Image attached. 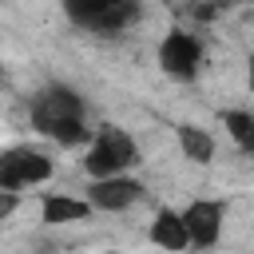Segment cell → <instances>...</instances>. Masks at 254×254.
I'll return each instance as SVG.
<instances>
[{"label": "cell", "instance_id": "obj_7", "mask_svg": "<svg viewBox=\"0 0 254 254\" xmlns=\"http://www.w3.org/2000/svg\"><path fill=\"white\" fill-rule=\"evenodd\" d=\"M139 198H143V183L131 179L127 171H119V175H99V179H91V187H87V206H91V210H107V214H119V210L135 206Z\"/></svg>", "mask_w": 254, "mask_h": 254}, {"label": "cell", "instance_id": "obj_1", "mask_svg": "<svg viewBox=\"0 0 254 254\" xmlns=\"http://www.w3.org/2000/svg\"><path fill=\"white\" fill-rule=\"evenodd\" d=\"M32 111V127L64 147H79L91 139V127H87V103L79 99L75 87L67 83H48L32 95L28 103Z\"/></svg>", "mask_w": 254, "mask_h": 254}, {"label": "cell", "instance_id": "obj_9", "mask_svg": "<svg viewBox=\"0 0 254 254\" xmlns=\"http://www.w3.org/2000/svg\"><path fill=\"white\" fill-rule=\"evenodd\" d=\"M151 242H159L163 250H187V246H190V242H187V226H183L179 210L159 206V214H155V222H151Z\"/></svg>", "mask_w": 254, "mask_h": 254}, {"label": "cell", "instance_id": "obj_11", "mask_svg": "<svg viewBox=\"0 0 254 254\" xmlns=\"http://www.w3.org/2000/svg\"><path fill=\"white\" fill-rule=\"evenodd\" d=\"M222 127H226V135L238 143V151H250V147H254V111H246V107H226V111H222Z\"/></svg>", "mask_w": 254, "mask_h": 254}, {"label": "cell", "instance_id": "obj_4", "mask_svg": "<svg viewBox=\"0 0 254 254\" xmlns=\"http://www.w3.org/2000/svg\"><path fill=\"white\" fill-rule=\"evenodd\" d=\"M52 171H56L52 155L32 143H12L0 151V187L8 190H28L36 183H48Z\"/></svg>", "mask_w": 254, "mask_h": 254}, {"label": "cell", "instance_id": "obj_13", "mask_svg": "<svg viewBox=\"0 0 254 254\" xmlns=\"http://www.w3.org/2000/svg\"><path fill=\"white\" fill-rule=\"evenodd\" d=\"M0 83H4V71H0Z\"/></svg>", "mask_w": 254, "mask_h": 254}, {"label": "cell", "instance_id": "obj_6", "mask_svg": "<svg viewBox=\"0 0 254 254\" xmlns=\"http://www.w3.org/2000/svg\"><path fill=\"white\" fill-rule=\"evenodd\" d=\"M183 226H187V242L198 246V250H210L218 238H222V218H226V202L218 198H190L183 210H179Z\"/></svg>", "mask_w": 254, "mask_h": 254}, {"label": "cell", "instance_id": "obj_10", "mask_svg": "<svg viewBox=\"0 0 254 254\" xmlns=\"http://www.w3.org/2000/svg\"><path fill=\"white\" fill-rule=\"evenodd\" d=\"M179 147L190 163H210L214 159V135L202 131V127H190V123L179 127Z\"/></svg>", "mask_w": 254, "mask_h": 254}, {"label": "cell", "instance_id": "obj_12", "mask_svg": "<svg viewBox=\"0 0 254 254\" xmlns=\"http://www.w3.org/2000/svg\"><path fill=\"white\" fill-rule=\"evenodd\" d=\"M16 206H20V190L0 187V222H4V218H12V214H16Z\"/></svg>", "mask_w": 254, "mask_h": 254}, {"label": "cell", "instance_id": "obj_2", "mask_svg": "<svg viewBox=\"0 0 254 254\" xmlns=\"http://www.w3.org/2000/svg\"><path fill=\"white\" fill-rule=\"evenodd\" d=\"M64 12L75 28L111 40L143 16V4L139 0H64Z\"/></svg>", "mask_w": 254, "mask_h": 254}, {"label": "cell", "instance_id": "obj_8", "mask_svg": "<svg viewBox=\"0 0 254 254\" xmlns=\"http://www.w3.org/2000/svg\"><path fill=\"white\" fill-rule=\"evenodd\" d=\"M40 214L48 226H60V222H83L91 214V206H87V198H75V194H44Z\"/></svg>", "mask_w": 254, "mask_h": 254}, {"label": "cell", "instance_id": "obj_3", "mask_svg": "<svg viewBox=\"0 0 254 254\" xmlns=\"http://www.w3.org/2000/svg\"><path fill=\"white\" fill-rule=\"evenodd\" d=\"M139 167V143L119 131V127H99L91 139H87V155H83V171L91 179L99 175H119V171H131Z\"/></svg>", "mask_w": 254, "mask_h": 254}, {"label": "cell", "instance_id": "obj_5", "mask_svg": "<svg viewBox=\"0 0 254 254\" xmlns=\"http://www.w3.org/2000/svg\"><path fill=\"white\" fill-rule=\"evenodd\" d=\"M159 67L175 79H194L202 67V40L187 28H171L159 40Z\"/></svg>", "mask_w": 254, "mask_h": 254}]
</instances>
